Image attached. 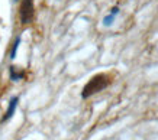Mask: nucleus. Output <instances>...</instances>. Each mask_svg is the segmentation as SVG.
<instances>
[{
  "instance_id": "f257e3e1",
  "label": "nucleus",
  "mask_w": 158,
  "mask_h": 140,
  "mask_svg": "<svg viewBox=\"0 0 158 140\" xmlns=\"http://www.w3.org/2000/svg\"><path fill=\"white\" fill-rule=\"evenodd\" d=\"M110 81H112V80H110V77L107 75V74H97V75H94V77H91L90 81L87 82L86 85H84V88H83L81 97L86 100V98H89V97L103 91L105 88L109 87Z\"/></svg>"
},
{
  "instance_id": "f03ea898",
  "label": "nucleus",
  "mask_w": 158,
  "mask_h": 140,
  "mask_svg": "<svg viewBox=\"0 0 158 140\" xmlns=\"http://www.w3.org/2000/svg\"><path fill=\"white\" fill-rule=\"evenodd\" d=\"M19 16H20V22L23 25H28L34 20V16H35L34 0H22L20 9H19Z\"/></svg>"
},
{
  "instance_id": "7ed1b4c3",
  "label": "nucleus",
  "mask_w": 158,
  "mask_h": 140,
  "mask_svg": "<svg viewBox=\"0 0 158 140\" xmlns=\"http://www.w3.org/2000/svg\"><path fill=\"white\" fill-rule=\"evenodd\" d=\"M18 103H19V97H13V98L9 101V107H7L5 116H3V119H2V121H3V123H5V121H7V120H10V119L13 117L15 111H16V107H18Z\"/></svg>"
},
{
  "instance_id": "20e7f679",
  "label": "nucleus",
  "mask_w": 158,
  "mask_h": 140,
  "mask_svg": "<svg viewBox=\"0 0 158 140\" xmlns=\"http://www.w3.org/2000/svg\"><path fill=\"white\" fill-rule=\"evenodd\" d=\"M118 13H119V7L115 6V7L112 9V12H110V15L105 16V19H103V25H105V26H110V25L113 23V20H115V18H116Z\"/></svg>"
},
{
  "instance_id": "39448f33",
  "label": "nucleus",
  "mask_w": 158,
  "mask_h": 140,
  "mask_svg": "<svg viewBox=\"0 0 158 140\" xmlns=\"http://www.w3.org/2000/svg\"><path fill=\"white\" fill-rule=\"evenodd\" d=\"M9 74H10V80L12 81H19V80H22L25 77V71H18L16 67H10Z\"/></svg>"
},
{
  "instance_id": "423d86ee",
  "label": "nucleus",
  "mask_w": 158,
  "mask_h": 140,
  "mask_svg": "<svg viewBox=\"0 0 158 140\" xmlns=\"http://www.w3.org/2000/svg\"><path fill=\"white\" fill-rule=\"evenodd\" d=\"M19 45H20V36H18L16 41H15V44H13V48L10 51V59L16 58V52H18V49H19Z\"/></svg>"
}]
</instances>
